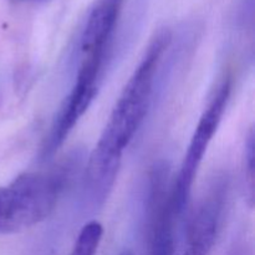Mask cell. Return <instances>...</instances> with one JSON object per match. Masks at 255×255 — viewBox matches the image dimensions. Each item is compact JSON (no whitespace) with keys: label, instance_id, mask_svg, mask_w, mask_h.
Segmentation results:
<instances>
[{"label":"cell","instance_id":"obj_7","mask_svg":"<svg viewBox=\"0 0 255 255\" xmlns=\"http://www.w3.org/2000/svg\"><path fill=\"white\" fill-rule=\"evenodd\" d=\"M247 186L249 188V199L253 201L254 197V136L251 133L248 137V143H247Z\"/></svg>","mask_w":255,"mask_h":255},{"label":"cell","instance_id":"obj_6","mask_svg":"<svg viewBox=\"0 0 255 255\" xmlns=\"http://www.w3.org/2000/svg\"><path fill=\"white\" fill-rule=\"evenodd\" d=\"M104 228L96 221L85 224L76 239L70 255H96L101 243Z\"/></svg>","mask_w":255,"mask_h":255},{"label":"cell","instance_id":"obj_1","mask_svg":"<svg viewBox=\"0 0 255 255\" xmlns=\"http://www.w3.org/2000/svg\"><path fill=\"white\" fill-rule=\"evenodd\" d=\"M171 39V31L163 29L149 42L144 56L122 90L90 156L85 174V192L95 206L104 204L111 193L124 152L146 119L159 62Z\"/></svg>","mask_w":255,"mask_h":255},{"label":"cell","instance_id":"obj_4","mask_svg":"<svg viewBox=\"0 0 255 255\" xmlns=\"http://www.w3.org/2000/svg\"><path fill=\"white\" fill-rule=\"evenodd\" d=\"M146 255H176V216L168 184V167L154 166L149 177Z\"/></svg>","mask_w":255,"mask_h":255},{"label":"cell","instance_id":"obj_2","mask_svg":"<svg viewBox=\"0 0 255 255\" xmlns=\"http://www.w3.org/2000/svg\"><path fill=\"white\" fill-rule=\"evenodd\" d=\"M71 164L20 174L0 187V234L29 229L49 218L70 179Z\"/></svg>","mask_w":255,"mask_h":255},{"label":"cell","instance_id":"obj_3","mask_svg":"<svg viewBox=\"0 0 255 255\" xmlns=\"http://www.w3.org/2000/svg\"><path fill=\"white\" fill-rule=\"evenodd\" d=\"M231 91V80L229 77H227V80H224L218 86L217 91L214 92L213 97L202 114L198 125L194 129L187 153L182 162L179 173L172 187V206H173V211L178 218L184 213L187 206H188L194 178H196L199 166L203 161L204 154L213 139V136L221 125L222 117L226 112L227 105H228Z\"/></svg>","mask_w":255,"mask_h":255},{"label":"cell","instance_id":"obj_9","mask_svg":"<svg viewBox=\"0 0 255 255\" xmlns=\"http://www.w3.org/2000/svg\"><path fill=\"white\" fill-rule=\"evenodd\" d=\"M21 1H40V0H21Z\"/></svg>","mask_w":255,"mask_h":255},{"label":"cell","instance_id":"obj_8","mask_svg":"<svg viewBox=\"0 0 255 255\" xmlns=\"http://www.w3.org/2000/svg\"><path fill=\"white\" fill-rule=\"evenodd\" d=\"M121 255H133V254H132L131 252H128V251H124V252H122V253H121Z\"/></svg>","mask_w":255,"mask_h":255},{"label":"cell","instance_id":"obj_5","mask_svg":"<svg viewBox=\"0 0 255 255\" xmlns=\"http://www.w3.org/2000/svg\"><path fill=\"white\" fill-rule=\"evenodd\" d=\"M224 199V186L218 183L201 199L187 223L181 255L211 254L221 227Z\"/></svg>","mask_w":255,"mask_h":255}]
</instances>
